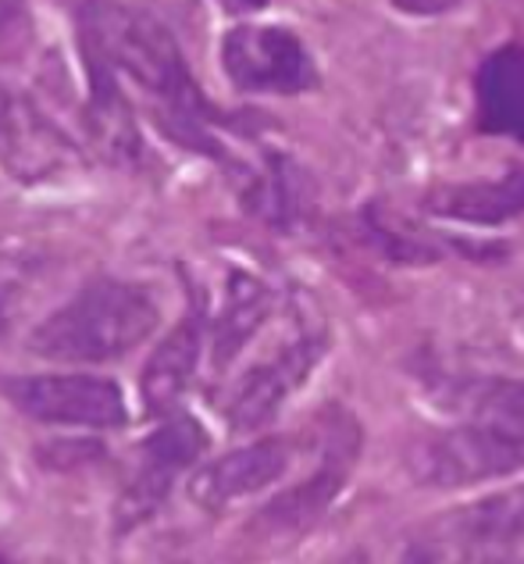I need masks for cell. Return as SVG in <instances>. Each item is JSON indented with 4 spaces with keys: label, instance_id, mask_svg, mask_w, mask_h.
I'll return each mask as SVG.
<instances>
[{
    "label": "cell",
    "instance_id": "18",
    "mask_svg": "<svg viewBox=\"0 0 524 564\" xmlns=\"http://www.w3.org/2000/svg\"><path fill=\"white\" fill-rule=\"evenodd\" d=\"M25 19V0H0V43H4Z\"/></svg>",
    "mask_w": 524,
    "mask_h": 564
},
{
    "label": "cell",
    "instance_id": "1",
    "mask_svg": "<svg viewBox=\"0 0 524 564\" xmlns=\"http://www.w3.org/2000/svg\"><path fill=\"white\" fill-rule=\"evenodd\" d=\"M75 29L79 43L108 57L114 72H122L154 100L157 122L172 140L189 151L221 158V143L211 132V104L193 83L183 62V51L161 22L132 11L118 0H75Z\"/></svg>",
    "mask_w": 524,
    "mask_h": 564
},
{
    "label": "cell",
    "instance_id": "14",
    "mask_svg": "<svg viewBox=\"0 0 524 564\" xmlns=\"http://www.w3.org/2000/svg\"><path fill=\"white\" fill-rule=\"evenodd\" d=\"M250 212L275 229H293L307 207V180L290 158L268 154L261 175L247 193Z\"/></svg>",
    "mask_w": 524,
    "mask_h": 564
},
{
    "label": "cell",
    "instance_id": "6",
    "mask_svg": "<svg viewBox=\"0 0 524 564\" xmlns=\"http://www.w3.org/2000/svg\"><path fill=\"white\" fill-rule=\"evenodd\" d=\"M207 447V433L197 419L178 414L168 419L154 436L146 440L143 462L125 486L122 500H118V522L122 525H140L146 514L157 511V503L172 494V482L183 475Z\"/></svg>",
    "mask_w": 524,
    "mask_h": 564
},
{
    "label": "cell",
    "instance_id": "22",
    "mask_svg": "<svg viewBox=\"0 0 524 564\" xmlns=\"http://www.w3.org/2000/svg\"><path fill=\"white\" fill-rule=\"evenodd\" d=\"M0 318H4V296H0Z\"/></svg>",
    "mask_w": 524,
    "mask_h": 564
},
{
    "label": "cell",
    "instance_id": "11",
    "mask_svg": "<svg viewBox=\"0 0 524 564\" xmlns=\"http://www.w3.org/2000/svg\"><path fill=\"white\" fill-rule=\"evenodd\" d=\"M200 318L189 315L175 325L157 344V350L150 354V361L143 368V397L154 411L172 408L178 397L186 393V386L193 382L200 361Z\"/></svg>",
    "mask_w": 524,
    "mask_h": 564
},
{
    "label": "cell",
    "instance_id": "3",
    "mask_svg": "<svg viewBox=\"0 0 524 564\" xmlns=\"http://www.w3.org/2000/svg\"><path fill=\"white\" fill-rule=\"evenodd\" d=\"M517 468H524V425L517 422L471 419L411 451L414 479L436 489L500 479Z\"/></svg>",
    "mask_w": 524,
    "mask_h": 564
},
{
    "label": "cell",
    "instance_id": "10",
    "mask_svg": "<svg viewBox=\"0 0 524 564\" xmlns=\"http://www.w3.org/2000/svg\"><path fill=\"white\" fill-rule=\"evenodd\" d=\"M478 122L496 137L524 140V54L506 47L478 72Z\"/></svg>",
    "mask_w": 524,
    "mask_h": 564
},
{
    "label": "cell",
    "instance_id": "4",
    "mask_svg": "<svg viewBox=\"0 0 524 564\" xmlns=\"http://www.w3.org/2000/svg\"><path fill=\"white\" fill-rule=\"evenodd\" d=\"M14 408L43 425H75V429H118L125 422V393L114 379L86 372H51V376H19L0 379Z\"/></svg>",
    "mask_w": 524,
    "mask_h": 564
},
{
    "label": "cell",
    "instance_id": "5",
    "mask_svg": "<svg viewBox=\"0 0 524 564\" xmlns=\"http://www.w3.org/2000/svg\"><path fill=\"white\" fill-rule=\"evenodd\" d=\"M221 68L236 90L304 94L318 83L310 54L293 29L243 22L221 36Z\"/></svg>",
    "mask_w": 524,
    "mask_h": 564
},
{
    "label": "cell",
    "instance_id": "19",
    "mask_svg": "<svg viewBox=\"0 0 524 564\" xmlns=\"http://www.w3.org/2000/svg\"><path fill=\"white\" fill-rule=\"evenodd\" d=\"M218 4L229 14H253V11H261L268 0H218Z\"/></svg>",
    "mask_w": 524,
    "mask_h": 564
},
{
    "label": "cell",
    "instance_id": "7",
    "mask_svg": "<svg viewBox=\"0 0 524 564\" xmlns=\"http://www.w3.org/2000/svg\"><path fill=\"white\" fill-rule=\"evenodd\" d=\"M325 347H328V339L321 333H310V336L293 339L290 347H282L272 361L250 368L232 390L229 411H225L236 433H253V429L272 422L282 411V404H286V397L310 376V368L321 361Z\"/></svg>",
    "mask_w": 524,
    "mask_h": 564
},
{
    "label": "cell",
    "instance_id": "15",
    "mask_svg": "<svg viewBox=\"0 0 524 564\" xmlns=\"http://www.w3.org/2000/svg\"><path fill=\"white\" fill-rule=\"evenodd\" d=\"M463 529L482 543H514L524 540V486L496 494L463 514Z\"/></svg>",
    "mask_w": 524,
    "mask_h": 564
},
{
    "label": "cell",
    "instance_id": "12",
    "mask_svg": "<svg viewBox=\"0 0 524 564\" xmlns=\"http://www.w3.org/2000/svg\"><path fill=\"white\" fill-rule=\"evenodd\" d=\"M347 462H353V447L350 443H339V447L328 454V462L304 479L299 486L286 489L282 497H275L272 503L264 508V522L275 525V529H304L310 525L314 518H321L328 511V503L336 500V494L342 489V475H347Z\"/></svg>",
    "mask_w": 524,
    "mask_h": 564
},
{
    "label": "cell",
    "instance_id": "8",
    "mask_svg": "<svg viewBox=\"0 0 524 564\" xmlns=\"http://www.w3.org/2000/svg\"><path fill=\"white\" fill-rule=\"evenodd\" d=\"M290 468V443L286 440H258L250 447L218 457L200 468L189 482V497L207 511H218L225 503L261 494L264 486L279 482Z\"/></svg>",
    "mask_w": 524,
    "mask_h": 564
},
{
    "label": "cell",
    "instance_id": "17",
    "mask_svg": "<svg viewBox=\"0 0 524 564\" xmlns=\"http://www.w3.org/2000/svg\"><path fill=\"white\" fill-rule=\"evenodd\" d=\"M393 8H400L403 14H417V19H436V14L454 11L460 0H389Z\"/></svg>",
    "mask_w": 524,
    "mask_h": 564
},
{
    "label": "cell",
    "instance_id": "9",
    "mask_svg": "<svg viewBox=\"0 0 524 564\" xmlns=\"http://www.w3.org/2000/svg\"><path fill=\"white\" fill-rule=\"evenodd\" d=\"M425 207L439 218L468 221V226H503L524 215V165L500 175L496 183H463L436 189Z\"/></svg>",
    "mask_w": 524,
    "mask_h": 564
},
{
    "label": "cell",
    "instance_id": "2",
    "mask_svg": "<svg viewBox=\"0 0 524 564\" xmlns=\"http://www.w3.org/2000/svg\"><path fill=\"white\" fill-rule=\"evenodd\" d=\"M157 318L161 311L143 286L118 279L89 282L36 325L29 336V350L47 361L72 365L114 361L154 336Z\"/></svg>",
    "mask_w": 524,
    "mask_h": 564
},
{
    "label": "cell",
    "instance_id": "13",
    "mask_svg": "<svg viewBox=\"0 0 524 564\" xmlns=\"http://www.w3.org/2000/svg\"><path fill=\"white\" fill-rule=\"evenodd\" d=\"M268 311H272V293L261 279L247 272H236L229 279V296H225V311L215 329V365L225 368L239 350L247 347V339L264 325Z\"/></svg>",
    "mask_w": 524,
    "mask_h": 564
},
{
    "label": "cell",
    "instance_id": "20",
    "mask_svg": "<svg viewBox=\"0 0 524 564\" xmlns=\"http://www.w3.org/2000/svg\"><path fill=\"white\" fill-rule=\"evenodd\" d=\"M400 564H436V554H432L428 546L417 543V546H411L407 554H403V561H400Z\"/></svg>",
    "mask_w": 524,
    "mask_h": 564
},
{
    "label": "cell",
    "instance_id": "21",
    "mask_svg": "<svg viewBox=\"0 0 524 564\" xmlns=\"http://www.w3.org/2000/svg\"><path fill=\"white\" fill-rule=\"evenodd\" d=\"M14 108H11V100L4 97V90H0V126H4L8 122V115H11Z\"/></svg>",
    "mask_w": 524,
    "mask_h": 564
},
{
    "label": "cell",
    "instance_id": "16",
    "mask_svg": "<svg viewBox=\"0 0 524 564\" xmlns=\"http://www.w3.org/2000/svg\"><path fill=\"white\" fill-rule=\"evenodd\" d=\"M364 221H368V229H371V236H374V243H379V250L385 258H393V261H407V264H428V261H436L439 258V250L432 247V243H425L422 236H414V232H407V229H400V226H393L379 207H368V215H364Z\"/></svg>",
    "mask_w": 524,
    "mask_h": 564
}]
</instances>
